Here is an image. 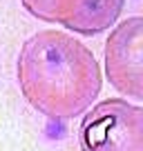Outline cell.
<instances>
[{
  "instance_id": "cell-2",
  "label": "cell",
  "mask_w": 143,
  "mask_h": 151,
  "mask_svg": "<svg viewBox=\"0 0 143 151\" xmlns=\"http://www.w3.org/2000/svg\"><path fill=\"white\" fill-rule=\"evenodd\" d=\"M81 151H143V107L125 98L92 104L78 127Z\"/></svg>"
},
{
  "instance_id": "cell-3",
  "label": "cell",
  "mask_w": 143,
  "mask_h": 151,
  "mask_svg": "<svg viewBox=\"0 0 143 151\" xmlns=\"http://www.w3.org/2000/svg\"><path fill=\"white\" fill-rule=\"evenodd\" d=\"M105 76L123 98L143 100V18L121 20L105 40Z\"/></svg>"
},
{
  "instance_id": "cell-4",
  "label": "cell",
  "mask_w": 143,
  "mask_h": 151,
  "mask_svg": "<svg viewBox=\"0 0 143 151\" xmlns=\"http://www.w3.org/2000/svg\"><path fill=\"white\" fill-rule=\"evenodd\" d=\"M20 5L36 20L81 36H98L114 27L125 0H20Z\"/></svg>"
},
{
  "instance_id": "cell-1",
  "label": "cell",
  "mask_w": 143,
  "mask_h": 151,
  "mask_svg": "<svg viewBox=\"0 0 143 151\" xmlns=\"http://www.w3.org/2000/svg\"><path fill=\"white\" fill-rule=\"evenodd\" d=\"M16 80L29 107L65 122L92 107L103 89V71L87 45L67 31L45 29L23 42Z\"/></svg>"
}]
</instances>
